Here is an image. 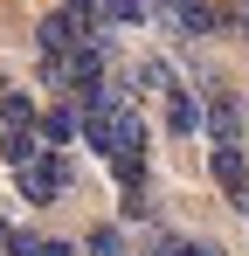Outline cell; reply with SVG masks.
Wrapping results in <instances>:
<instances>
[{"label":"cell","mask_w":249,"mask_h":256,"mask_svg":"<svg viewBox=\"0 0 249 256\" xmlns=\"http://www.w3.org/2000/svg\"><path fill=\"white\" fill-rule=\"evenodd\" d=\"M14 187H21V201H35V208H42V201H56V194L70 187V160H62L56 146H35V152L14 166Z\"/></svg>","instance_id":"6da1fadb"},{"label":"cell","mask_w":249,"mask_h":256,"mask_svg":"<svg viewBox=\"0 0 249 256\" xmlns=\"http://www.w3.org/2000/svg\"><path fill=\"white\" fill-rule=\"evenodd\" d=\"M208 173H214V187H222V194H236V201L249 194V160H242V146H236V138H228V146H208Z\"/></svg>","instance_id":"7a4b0ae2"},{"label":"cell","mask_w":249,"mask_h":256,"mask_svg":"<svg viewBox=\"0 0 249 256\" xmlns=\"http://www.w3.org/2000/svg\"><path fill=\"white\" fill-rule=\"evenodd\" d=\"M160 14L173 21V28H180V35H214V28H222V14H214L208 0H166Z\"/></svg>","instance_id":"3957f363"},{"label":"cell","mask_w":249,"mask_h":256,"mask_svg":"<svg viewBox=\"0 0 249 256\" xmlns=\"http://www.w3.org/2000/svg\"><path fill=\"white\" fill-rule=\"evenodd\" d=\"M242 125V104L228 97V90H208V146H228Z\"/></svg>","instance_id":"277c9868"},{"label":"cell","mask_w":249,"mask_h":256,"mask_svg":"<svg viewBox=\"0 0 249 256\" xmlns=\"http://www.w3.org/2000/svg\"><path fill=\"white\" fill-rule=\"evenodd\" d=\"M0 132H42L35 104H28L21 90H0Z\"/></svg>","instance_id":"5b68a950"},{"label":"cell","mask_w":249,"mask_h":256,"mask_svg":"<svg viewBox=\"0 0 249 256\" xmlns=\"http://www.w3.org/2000/svg\"><path fill=\"white\" fill-rule=\"evenodd\" d=\"M166 125H173V132H194V125H201V104H194V90H180V84L166 90Z\"/></svg>","instance_id":"8992f818"},{"label":"cell","mask_w":249,"mask_h":256,"mask_svg":"<svg viewBox=\"0 0 249 256\" xmlns=\"http://www.w3.org/2000/svg\"><path fill=\"white\" fill-rule=\"evenodd\" d=\"M14 256H76V250L56 242V236H14Z\"/></svg>","instance_id":"52a82bcc"},{"label":"cell","mask_w":249,"mask_h":256,"mask_svg":"<svg viewBox=\"0 0 249 256\" xmlns=\"http://www.w3.org/2000/svg\"><path fill=\"white\" fill-rule=\"evenodd\" d=\"M42 138H48V146H70V138H76V118H70V111H48V118H42Z\"/></svg>","instance_id":"ba28073f"},{"label":"cell","mask_w":249,"mask_h":256,"mask_svg":"<svg viewBox=\"0 0 249 256\" xmlns=\"http://www.w3.org/2000/svg\"><path fill=\"white\" fill-rule=\"evenodd\" d=\"M83 250H90V256H124V236L104 222V228H90V242H83Z\"/></svg>","instance_id":"9c48e42d"},{"label":"cell","mask_w":249,"mask_h":256,"mask_svg":"<svg viewBox=\"0 0 249 256\" xmlns=\"http://www.w3.org/2000/svg\"><path fill=\"white\" fill-rule=\"evenodd\" d=\"M138 256H187V242H180V236H152Z\"/></svg>","instance_id":"30bf717a"},{"label":"cell","mask_w":249,"mask_h":256,"mask_svg":"<svg viewBox=\"0 0 249 256\" xmlns=\"http://www.w3.org/2000/svg\"><path fill=\"white\" fill-rule=\"evenodd\" d=\"M62 7H70L76 21H97V0H62Z\"/></svg>","instance_id":"8fae6325"},{"label":"cell","mask_w":249,"mask_h":256,"mask_svg":"<svg viewBox=\"0 0 249 256\" xmlns=\"http://www.w3.org/2000/svg\"><path fill=\"white\" fill-rule=\"evenodd\" d=\"M222 21H228V28H236V35L249 42V7H236V14H222Z\"/></svg>","instance_id":"7c38bea8"},{"label":"cell","mask_w":249,"mask_h":256,"mask_svg":"<svg viewBox=\"0 0 249 256\" xmlns=\"http://www.w3.org/2000/svg\"><path fill=\"white\" fill-rule=\"evenodd\" d=\"M7 250H14V228H7V222H0V256H7Z\"/></svg>","instance_id":"4fadbf2b"},{"label":"cell","mask_w":249,"mask_h":256,"mask_svg":"<svg viewBox=\"0 0 249 256\" xmlns=\"http://www.w3.org/2000/svg\"><path fill=\"white\" fill-rule=\"evenodd\" d=\"M236 208H242V214H249V194H242V201H236Z\"/></svg>","instance_id":"5bb4252c"},{"label":"cell","mask_w":249,"mask_h":256,"mask_svg":"<svg viewBox=\"0 0 249 256\" xmlns=\"http://www.w3.org/2000/svg\"><path fill=\"white\" fill-rule=\"evenodd\" d=\"M0 90H7V84H0Z\"/></svg>","instance_id":"9a60e30c"}]
</instances>
